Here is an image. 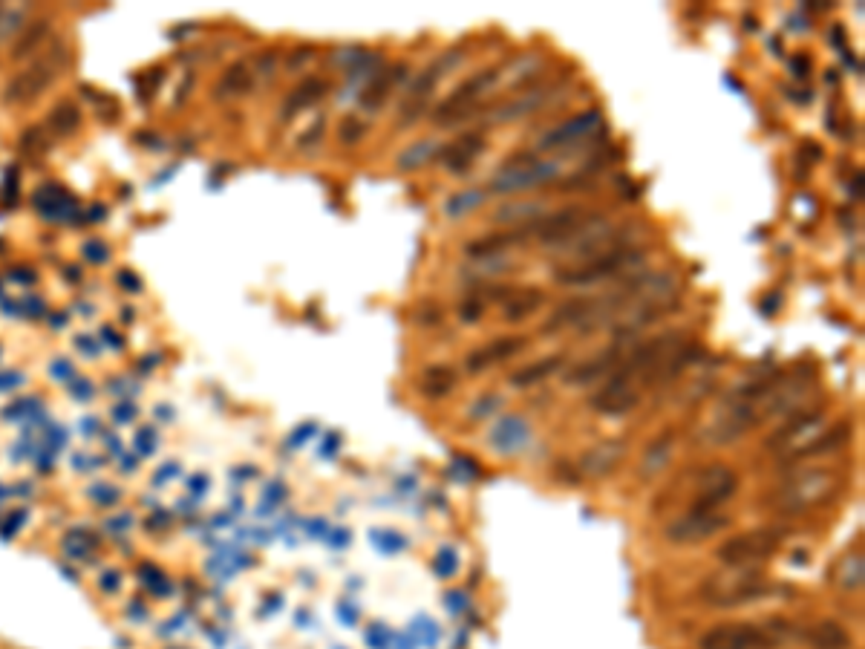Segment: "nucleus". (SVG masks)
<instances>
[{"instance_id":"1","label":"nucleus","mask_w":865,"mask_h":649,"mask_svg":"<svg viewBox=\"0 0 865 649\" xmlns=\"http://www.w3.org/2000/svg\"><path fill=\"white\" fill-rule=\"evenodd\" d=\"M840 485L842 479L837 471H828V468L799 471L791 479L773 485L762 497V505L776 514H785V517H799V514H808V511L819 508L822 502L831 500L840 491Z\"/></svg>"},{"instance_id":"2","label":"nucleus","mask_w":865,"mask_h":649,"mask_svg":"<svg viewBox=\"0 0 865 649\" xmlns=\"http://www.w3.org/2000/svg\"><path fill=\"white\" fill-rule=\"evenodd\" d=\"M767 586V577L756 566H724L716 575L704 577L698 598L713 609H736L765 598Z\"/></svg>"},{"instance_id":"3","label":"nucleus","mask_w":865,"mask_h":649,"mask_svg":"<svg viewBox=\"0 0 865 649\" xmlns=\"http://www.w3.org/2000/svg\"><path fill=\"white\" fill-rule=\"evenodd\" d=\"M502 81V73L496 67L479 70V73L468 75L450 96L439 101V107L433 110V122L436 127H456L462 122H473V116L482 113V99L488 93H494Z\"/></svg>"},{"instance_id":"4","label":"nucleus","mask_w":865,"mask_h":649,"mask_svg":"<svg viewBox=\"0 0 865 649\" xmlns=\"http://www.w3.org/2000/svg\"><path fill=\"white\" fill-rule=\"evenodd\" d=\"M465 58H468V50H465V47H450V50L442 52L433 64H427V67L416 75L413 87L407 90V96H404V101H401V122H398V127L413 125V122L419 119L421 113L427 110L430 96L436 93V87H439V84H442V81H445L447 75L453 73L456 67H462Z\"/></svg>"},{"instance_id":"5","label":"nucleus","mask_w":865,"mask_h":649,"mask_svg":"<svg viewBox=\"0 0 865 649\" xmlns=\"http://www.w3.org/2000/svg\"><path fill=\"white\" fill-rule=\"evenodd\" d=\"M684 482H690V500H687V511H721L724 502H730L739 491V474L721 462L704 465L698 471L681 476ZM684 511V514H687Z\"/></svg>"},{"instance_id":"6","label":"nucleus","mask_w":865,"mask_h":649,"mask_svg":"<svg viewBox=\"0 0 865 649\" xmlns=\"http://www.w3.org/2000/svg\"><path fill=\"white\" fill-rule=\"evenodd\" d=\"M785 537V528H750L724 540L716 549V560L721 566H759L782 549Z\"/></svg>"},{"instance_id":"7","label":"nucleus","mask_w":865,"mask_h":649,"mask_svg":"<svg viewBox=\"0 0 865 649\" xmlns=\"http://www.w3.org/2000/svg\"><path fill=\"white\" fill-rule=\"evenodd\" d=\"M643 266V254L638 249H623L594 257L589 263L571 266V269H560L557 272V283L560 286H592V283H606L615 277H632L638 275V269Z\"/></svg>"},{"instance_id":"8","label":"nucleus","mask_w":865,"mask_h":649,"mask_svg":"<svg viewBox=\"0 0 865 649\" xmlns=\"http://www.w3.org/2000/svg\"><path fill=\"white\" fill-rule=\"evenodd\" d=\"M563 174V165L557 159H534V156H519L514 162H508L499 174L491 179V191L488 194H499V197H514V194H525V191H537L540 185L557 179Z\"/></svg>"},{"instance_id":"9","label":"nucleus","mask_w":865,"mask_h":649,"mask_svg":"<svg viewBox=\"0 0 865 649\" xmlns=\"http://www.w3.org/2000/svg\"><path fill=\"white\" fill-rule=\"evenodd\" d=\"M773 624H718L701 635L698 649H773L782 635H788V624Z\"/></svg>"},{"instance_id":"10","label":"nucleus","mask_w":865,"mask_h":649,"mask_svg":"<svg viewBox=\"0 0 865 649\" xmlns=\"http://www.w3.org/2000/svg\"><path fill=\"white\" fill-rule=\"evenodd\" d=\"M64 64H67V50L55 44L47 55L32 61L24 73H18L6 84V93H3L6 104H29L32 99H38L64 70Z\"/></svg>"},{"instance_id":"11","label":"nucleus","mask_w":865,"mask_h":649,"mask_svg":"<svg viewBox=\"0 0 865 649\" xmlns=\"http://www.w3.org/2000/svg\"><path fill=\"white\" fill-rule=\"evenodd\" d=\"M730 523L733 520L724 511H687L664 528V537L675 546H698L730 528Z\"/></svg>"},{"instance_id":"12","label":"nucleus","mask_w":865,"mask_h":649,"mask_svg":"<svg viewBox=\"0 0 865 649\" xmlns=\"http://www.w3.org/2000/svg\"><path fill=\"white\" fill-rule=\"evenodd\" d=\"M600 125H603V113L597 107H589V110H583V113H577V116H571V119L560 122L557 127H551L548 133H543L537 150L551 153V150L574 148V145L592 139L594 133L600 130Z\"/></svg>"},{"instance_id":"13","label":"nucleus","mask_w":865,"mask_h":649,"mask_svg":"<svg viewBox=\"0 0 865 649\" xmlns=\"http://www.w3.org/2000/svg\"><path fill=\"white\" fill-rule=\"evenodd\" d=\"M819 419H822L819 410H796L791 416H785V422L770 433L765 448L770 450V453H776V450L791 453L793 448H799V445L805 442L808 433H814L816 427H819Z\"/></svg>"},{"instance_id":"14","label":"nucleus","mask_w":865,"mask_h":649,"mask_svg":"<svg viewBox=\"0 0 865 649\" xmlns=\"http://www.w3.org/2000/svg\"><path fill=\"white\" fill-rule=\"evenodd\" d=\"M528 344H531L528 335H508V338H496V341L485 344V347H476V350H470L468 355H465V373H485L488 367H494L499 361H505V358H511V355L525 350Z\"/></svg>"},{"instance_id":"15","label":"nucleus","mask_w":865,"mask_h":649,"mask_svg":"<svg viewBox=\"0 0 865 649\" xmlns=\"http://www.w3.org/2000/svg\"><path fill=\"white\" fill-rule=\"evenodd\" d=\"M551 93H554V87L548 84V87L525 90L522 96H514L511 101H502L499 107H494V110L488 113V125H511V122H519V119L543 110L545 101L551 99Z\"/></svg>"},{"instance_id":"16","label":"nucleus","mask_w":865,"mask_h":649,"mask_svg":"<svg viewBox=\"0 0 865 649\" xmlns=\"http://www.w3.org/2000/svg\"><path fill=\"white\" fill-rule=\"evenodd\" d=\"M626 442L623 439H606L600 445H594L583 453L580 459V474L586 476H606L612 474L620 465V459L626 456Z\"/></svg>"},{"instance_id":"17","label":"nucleus","mask_w":865,"mask_h":649,"mask_svg":"<svg viewBox=\"0 0 865 649\" xmlns=\"http://www.w3.org/2000/svg\"><path fill=\"white\" fill-rule=\"evenodd\" d=\"M482 150H485V136L468 133V136L450 142L445 148H439L436 159L445 165V171H450V174H462V171H468L470 165L476 162V156H479Z\"/></svg>"},{"instance_id":"18","label":"nucleus","mask_w":865,"mask_h":649,"mask_svg":"<svg viewBox=\"0 0 865 649\" xmlns=\"http://www.w3.org/2000/svg\"><path fill=\"white\" fill-rule=\"evenodd\" d=\"M638 401H641L638 390L612 375V378L606 381V387L592 399V407L600 410V413H606V416H623V413H629Z\"/></svg>"},{"instance_id":"19","label":"nucleus","mask_w":865,"mask_h":649,"mask_svg":"<svg viewBox=\"0 0 865 649\" xmlns=\"http://www.w3.org/2000/svg\"><path fill=\"white\" fill-rule=\"evenodd\" d=\"M848 439H851V425H848V422H837L831 430L805 439L799 448H793L791 453H785V456H788V459H814V456H825V453H834V450L845 448Z\"/></svg>"},{"instance_id":"20","label":"nucleus","mask_w":865,"mask_h":649,"mask_svg":"<svg viewBox=\"0 0 865 649\" xmlns=\"http://www.w3.org/2000/svg\"><path fill=\"white\" fill-rule=\"evenodd\" d=\"M802 641L814 649H851V635L837 621H816L802 632Z\"/></svg>"},{"instance_id":"21","label":"nucleus","mask_w":865,"mask_h":649,"mask_svg":"<svg viewBox=\"0 0 865 649\" xmlns=\"http://www.w3.org/2000/svg\"><path fill=\"white\" fill-rule=\"evenodd\" d=\"M618 361H620V350L618 347H609L603 355H594V358H589V361H583L580 367H574L571 375H566V384H577V387L592 384V381L603 378L606 373H615Z\"/></svg>"},{"instance_id":"22","label":"nucleus","mask_w":865,"mask_h":649,"mask_svg":"<svg viewBox=\"0 0 865 649\" xmlns=\"http://www.w3.org/2000/svg\"><path fill=\"white\" fill-rule=\"evenodd\" d=\"M326 90H329V84H326L323 78H306V81H300V87H295V90L286 96V101H283V122H289L292 116L309 110L312 104H318Z\"/></svg>"},{"instance_id":"23","label":"nucleus","mask_w":865,"mask_h":649,"mask_svg":"<svg viewBox=\"0 0 865 649\" xmlns=\"http://www.w3.org/2000/svg\"><path fill=\"white\" fill-rule=\"evenodd\" d=\"M404 70H407V64H396V67H387V70H381V73L372 75L370 87H367V93H364V99H361V104L367 107V110H381L384 107V101L390 99V93H393V87H396L398 81L404 78Z\"/></svg>"},{"instance_id":"24","label":"nucleus","mask_w":865,"mask_h":649,"mask_svg":"<svg viewBox=\"0 0 865 649\" xmlns=\"http://www.w3.org/2000/svg\"><path fill=\"white\" fill-rule=\"evenodd\" d=\"M545 303V295L540 289H511L505 295V306H502V318L505 321H525L528 315H534Z\"/></svg>"},{"instance_id":"25","label":"nucleus","mask_w":865,"mask_h":649,"mask_svg":"<svg viewBox=\"0 0 865 649\" xmlns=\"http://www.w3.org/2000/svg\"><path fill=\"white\" fill-rule=\"evenodd\" d=\"M251 84H254V73H251V67H248L246 61H237L234 67H228L223 73V78L217 81V87H214V96L223 101V99H240V96H246L248 90H251Z\"/></svg>"},{"instance_id":"26","label":"nucleus","mask_w":865,"mask_h":649,"mask_svg":"<svg viewBox=\"0 0 865 649\" xmlns=\"http://www.w3.org/2000/svg\"><path fill=\"white\" fill-rule=\"evenodd\" d=\"M675 436H672V430H664L658 439H652L649 442V448L643 450V459H641V476L643 479H652L655 474H661L664 468L669 465V456H672V442Z\"/></svg>"},{"instance_id":"27","label":"nucleus","mask_w":865,"mask_h":649,"mask_svg":"<svg viewBox=\"0 0 865 649\" xmlns=\"http://www.w3.org/2000/svg\"><path fill=\"white\" fill-rule=\"evenodd\" d=\"M563 361H566V355L563 352H557V355H545V358H540V361H534V364H528V367H522V370H517V373H511V387H531V384H540V381H545L548 375H554L560 367H563Z\"/></svg>"},{"instance_id":"28","label":"nucleus","mask_w":865,"mask_h":649,"mask_svg":"<svg viewBox=\"0 0 865 649\" xmlns=\"http://www.w3.org/2000/svg\"><path fill=\"white\" fill-rule=\"evenodd\" d=\"M545 217V202L537 200H522V202H508L502 205L499 211L491 214L494 223H508V225H528L534 220Z\"/></svg>"},{"instance_id":"29","label":"nucleus","mask_w":865,"mask_h":649,"mask_svg":"<svg viewBox=\"0 0 865 649\" xmlns=\"http://www.w3.org/2000/svg\"><path fill=\"white\" fill-rule=\"evenodd\" d=\"M586 309H589V298H577V300H566V303H560V309L548 318L543 324V335H554V332H563L566 326H580V321H583V315H586Z\"/></svg>"},{"instance_id":"30","label":"nucleus","mask_w":865,"mask_h":649,"mask_svg":"<svg viewBox=\"0 0 865 649\" xmlns=\"http://www.w3.org/2000/svg\"><path fill=\"white\" fill-rule=\"evenodd\" d=\"M436 153H439V142H436V139H419V142H413L410 148H404L398 153L396 168L401 174L419 171L430 159H436Z\"/></svg>"},{"instance_id":"31","label":"nucleus","mask_w":865,"mask_h":649,"mask_svg":"<svg viewBox=\"0 0 865 649\" xmlns=\"http://www.w3.org/2000/svg\"><path fill=\"white\" fill-rule=\"evenodd\" d=\"M419 387L427 399H445L447 393L456 387V373L450 367H427L421 373Z\"/></svg>"},{"instance_id":"32","label":"nucleus","mask_w":865,"mask_h":649,"mask_svg":"<svg viewBox=\"0 0 865 649\" xmlns=\"http://www.w3.org/2000/svg\"><path fill=\"white\" fill-rule=\"evenodd\" d=\"M470 269L476 272V280H494L499 275H508L511 269H517V260L502 251V254H485V257H473Z\"/></svg>"},{"instance_id":"33","label":"nucleus","mask_w":865,"mask_h":649,"mask_svg":"<svg viewBox=\"0 0 865 649\" xmlns=\"http://www.w3.org/2000/svg\"><path fill=\"white\" fill-rule=\"evenodd\" d=\"M485 200H488V191H485V188H462L459 194H453V197L445 202V214L450 220L465 217L470 211H476Z\"/></svg>"},{"instance_id":"34","label":"nucleus","mask_w":865,"mask_h":649,"mask_svg":"<svg viewBox=\"0 0 865 649\" xmlns=\"http://www.w3.org/2000/svg\"><path fill=\"white\" fill-rule=\"evenodd\" d=\"M834 583L840 589H848V592L860 589L863 586V557L860 554H848L840 566L834 569Z\"/></svg>"},{"instance_id":"35","label":"nucleus","mask_w":865,"mask_h":649,"mask_svg":"<svg viewBox=\"0 0 865 649\" xmlns=\"http://www.w3.org/2000/svg\"><path fill=\"white\" fill-rule=\"evenodd\" d=\"M47 32H50V24H47V21H35V24L26 26L24 35L18 38V44H15V50H12V58H24V55H29V52L41 50L44 41H47Z\"/></svg>"},{"instance_id":"36","label":"nucleus","mask_w":865,"mask_h":649,"mask_svg":"<svg viewBox=\"0 0 865 649\" xmlns=\"http://www.w3.org/2000/svg\"><path fill=\"white\" fill-rule=\"evenodd\" d=\"M50 127L55 133H70V130L78 127V110H75L70 101H64V104H58V107L52 110Z\"/></svg>"},{"instance_id":"37","label":"nucleus","mask_w":865,"mask_h":649,"mask_svg":"<svg viewBox=\"0 0 865 649\" xmlns=\"http://www.w3.org/2000/svg\"><path fill=\"white\" fill-rule=\"evenodd\" d=\"M361 136H364V125H361L355 116H349L344 125H341V142H344V145H355Z\"/></svg>"},{"instance_id":"38","label":"nucleus","mask_w":865,"mask_h":649,"mask_svg":"<svg viewBox=\"0 0 865 649\" xmlns=\"http://www.w3.org/2000/svg\"><path fill=\"white\" fill-rule=\"evenodd\" d=\"M459 312H462V318H465V321H476V318H479V315L485 312V303H482V300H479V298L465 300V303L459 306Z\"/></svg>"}]
</instances>
